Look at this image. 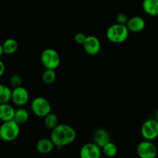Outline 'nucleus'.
<instances>
[{
    "mask_svg": "<svg viewBox=\"0 0 158 158\" xmlns=\"http://www.w3.org/2000/svg\"><path fill=\"white\" fill-rule=\"evenodd\" d=\"M50 138L56 148L60 149L75 141L77 138V132L73 127L62 123L58 124L52 130Z\"/></svg>",
    "mask_w": 158,
    "mask_h": 158,
    "instance_id": "nucleus-1",
    "label": "nucleus"
},
{
    "mask_svg": "<svg viewBox=\"0 0 158 158\" xmlns=\"http://www.w3.org/2000/svg\"><path fill=\"white\" fill-rule=\"evenodd\" d=\"M129 29L126 25L119 24L116 23L107 29L106 35L110 42L115 44L123 43L127 40L129 36Z\"/></svg>",
    "mask_w": 158,
    "mask_h": 158,
    "instance_id": "nucleus-2",
    "label": "nucleus"
},
{
    "mask_svg": "<svg viewBox=\"0 0 158 158\" xmlns=\"http://www.w3.org/2000/svg\"><path fill=\"white\" fill-rule=\"evenodd\" d=\"M20 134V125L14 120L2 122L0 125V140L12 142L16 140Z\"/></svg>",
    "mask_w": 158,
    "mask_h": 158,
    "instance_id": "nucleus-3",
    "label": "nucleus"
},
{
    "mask_svg": "<svg viewBox=\"0 0 158 158\" xmlns=\"http://www.w3.org/2000/svg\"><path fill=\"white\" fill-rule=\"evenodd\" d=\"M40 61L45 69H56L60 66L61 58L56 49L47 48L42 52L40 55Z\"/></svg>",
    "mask_w": 158,
    "mask_h": 158,
    "instance_id": "nucleus-4",
    "label": "nucleus"
},
{
    "mask_svg": "<svg viewBox=\"0 0 158 158\" xmlns=\"http://www.w3.org/2000/svg\"><path fill=\"white\" fill-rule=\"evenodd\" d=\"M31 110L36 117L44 118L52 112V107L49 100L43 97H36L31 102Z\"/></svg>",
    "mask_w": 158,
    "mask_h": 158,
    "instance_id": "nucleus-5",
    "label": "nucleus"
},
{
    "mask_svg": "<svg viewBox=\"0 0 158 158\" xmlns=\"http://www.w3.org/2000/svg\"><path fill=\"white\" fill-rule=\"evenodd\" d=\"M140 134L144 140H154L158 137V121L154 119L145 120L140 128Z\"/></svg>",
    "mask_w": 158,
    "mask_h": 158,
    "instance_id": "nucleus-6",
    "label": "nucleus"
},
{
    "mask_svg": "<svg viewBox=\"0 0 158 158\" xmlns=\"http://www.w3.org/2000/svg\"><path fill=\"white\" fill-rule=\"evenodd\" d=\"M158 150L152 140H145L138 143L137 153L141 158H154L157 157Z\"/></svg>",
    "mask_w": 158,
    "mask_h": 158,
    "instance_id": "nucleus-7",
    "label": "nucleus"
},
{
    "mask_svg": "<svg viewBox=\"0 0 158 158\" xmlns=\"http://www.w3.org/2000/svg\"><path fill=\"white\" fill-rule=\"evenodd\" d=\"M29 100V94L27 89L23 87V86L15 87L12 89V97L11 101L14 105L18 107L23 106Z\"/></svg>",
    "mask_w": 158,
    "mask_h": 158,
    "instance_id": "nucleus-8",
    "label": "nucleus"
},
{
    "mask_svg": "<svg viewBox=\"0 0 158 158\" xmlns=\"http://www.w3.org/2000/svg\"><path fill=\"white\" fill-rule=\"evenodd\" d=\"M85 52L89 56H96L101 49L100 40L95 35H87L84 43L82 45Z\"/></svg>",
    "mask_w": 158,
    "mask_h": 158,
    "instance_id": "nucleus-9",
    "label": "nucleus"
},
{
    "mask_svg": "<svg viewBox=\"0 0 158 158\" xmlns=\"http://www.w3.org/2000/svg\"><path fill=\"white\" fill-rule=\"evenodd\" d=\"M102 156V149L94 142L83 145L80 151L81 158H100Z\"/></svg>",
    "mask_w": 158,
    "mask_h": 158,
    "instance_id": "nucleus-10",
    "label": "nucleus"
},
{
    "mask_svg": "<svg viewBox=\"0 0 158 158\" xmlns=\"http://www.w3.org/2000/svg\"><path fill=\"white\" fill-rule=\"evenodd\" d=\"M94 142L100 148H103L105 144L110 141V135L106 130L103 128H97L94 131L93 134Z\"/></svg>",
    "mask_w": 158,
    "mask_h": 158,
    "instance_id": "nucleus-11",
    "label": "nucleus"
},
{
    "mask_svg": "<svg viewBox=\"0 0 158 158\" xmlns=\"http://www.w3.org/2000/svg\"><path fill=\"white\" fill-rule=\"evenodd\" d=\"M55 144L51 138H41L35 143V149L41 154H49L55 148Z\"/></svg>",
    "mask_w": 158,
    "mask_h": 158,
    "instance_id": "nucleus-12",
    "label": "nucleus"
},
{
    "mask_svg": "<svg viewBox=\"0 0 158 158\" xmlns=\"http://www.w3.org/2000/svg\"><path fill=\"white\" fill-rule=\"evenodd\" d=\"M130 32H140L144 29L146 26L145 20L140 16H133L129 19L126 24Z\"/></svg>",
    "mask_w": 158,
    "mask_h": 158,
    "instance_id": "nucleus-13",
    "label": "nucleus"
},
{
    "mask_svg": "<svg viewBox=\"0 0 158 158\" xmlns=\"http://www.w3.org/2000/svg\"><path fill=\"white\" fill-rule=\"evenodd\" d=\"M15 111V108L9 103H0V120L6 122L13 120Z\"/></svg>",
    "mask_w": 158,
    "mask_h": 158,
    "instance_id": "nucleus-14",
    "label": "nucleus"
},
{
    "mask_svg": "<svg viewBox=\"0 0 158 158\" xmlns=\"http://www.w3.org/2000/svg\"><path fill=\"white\" fill-rule=\"evenodd\" d=\"M142 7L148 15H158V0H143Z\"/></svg>",
    "mask_w": 158,
    "mask_h": 158,
    "instance_id": "nucleus-15",
    "label": "nucleus"
},
{
    "mask_svg": "<svg viewBox=\"0 0 158 158\" xmlns=\"http://www.w3.org/2000/svg\"><path fill=\"white\" fill-rule=\"evenodd\" d=\"M18 42L13 38L6 39L2 43L3 52L6 55H12L18 50Z\"/></svg>",
    "mask_w": 158,
    "mask_h": 158,
    "instance_id": "nucleus-16",
    "label": "nucleus"
},
{
    "mask_svg": "<svg viewBox=\"0 0 158 158\" xmlns=\"http://www.w3.org/2000/svg\"><path fill=\"white\" fill-rule=\"evenodd\" d=\"M29 119V114L26 109L23 108V106L15 109V115H14L13 120L19 123V125L25 124L27 123Z\"/></svg>",
    "mask_w": 158,
    "mask_h": 158,
    "instance_id": "nucleus-17",
    "label": "nucleus"
},
{
    "mask_svg": "<svg viewBox=\"0 0 158 158\" xmlns=\"http://www.w3.org/2000/svg\"><path fill=\"white\" fill-rule=\"evenodd\" d=\"M12 89L9 86L0 83V103H9L11 101Z\"/></svg>",
    "mask_w": 158,
    "mask_h": 158,
    "instance_id": "nucleus-18",
    "label": "nucleus"
},
{
    "mask_svg": "<svg viewBox=\"0 0 158 158\" xmlns=\"http://www.w3.org/2000/svg\"><path fill=\"white\" fill-rule=\"evenodd\" d=\"M59 119L53 113L50 112L44 117V125L47 129L52 130L59 124Z\"/></svg>",
    "mask_w": 158,
    "mask_h": 158,
    "instance_id": "nucleus-19",
    "label": "nucleus"
},
{
    "mask_svg": "<svg viewBox=\"0 0 158 158\" xmlns=\"http://www.w3.org/2000/svg\"><path fill=\"white\" fill-rule=\"evenodd\" d=\"M56 78V73L55 69H46L42 74V80L46 85L52 84V83H54Z\"/></svg>",
    "mask_w": 158,
    "mask_h": 158,
    "instance_id": "nucleus-20",
    "label": "nucleus"
},
{
    "mask_svg": "<svg viewBox=\"0 0 158 158\" xmlns=\"http://www.w3.org/2000/svg\"><path fill=\"white\" fill-rule=\"evenodd\" d=\"M101 149L102 152L104 154V155L108 157H113L114 156H116L117 154V151H118L117 145L111 141L108 142Z\"/></svg>",
    "mask_w": 158,
    "mask_h": 158,
    "instance_id": "nucleus-21",
    "label": "nucleus"
},
{
    "mask_svg": "<svg viewBox=\"0 0 158 158\" xmlns=\"http://www.w3.org/2000/svg\"><path fill=\"white\" fill-rule=\"evenodd\" d=\"M22 83H23V80L22 78L20 77V76L16 75H12V77L9 78V84L12 86V88L18 87V86H22Z\"/></svg>",
    "mask_w": 158,
    "mask_h": 158,
    "instance_id": "nucleus-22",
    "label": "nucleus"
},
{
    "mask_svg": "<svg viewBox=\"0 0 158 158\" xmlns=\"http://www.w3.org/2000/svg\"><path fill=\"white\" fill-rule=\"evenodd\" d=\"M128 20H129V18H128L127 15L124 12H120V13L117 14V15L116 16V22L119 24L126 25Z\"/></svg>",
    "mask_w": 158,
    "mask_h": 158,
    "instance_id": "nucleus-23",
    "label": "nucleus"
},
{
    "mask_svg": "<svg viewBox=\"0 0 158 158\" xmlns=\"http://www.w3.org/2000/svg\"><path fill=\"white\" fill-rule=\"evenodd\" d=\"M86 36H87V35H86L84 33H83V32H78V33H77L74 35V41H75L77 44L83 45L85 40H86Z\"/></svg>",
    "mask_w": 158,
    "mask_h": 158,
    "instance_id": "nucleus-24",
    "label": "nucleus"
},
{
    "mask_svg": "<svg viewBox=\"0 0 158 158\" xmlns=\"http://www.w3.org/2000/svg\"><path fill=\"white\" fill-rule=\"evenodd\" d=\"M5 72H6V65L0 60V78L4 75Z\"/></svg>",
    "mask_w": 158,
    "mask_h": 158,
    "instance_id": "nucleus-25",
    "label": "nucleus"
},
{
    "mask_svg": "<svg viewBox=\"0 0 158 158\" xmlns=\"http://www.w3.org/2000/svg\"><path fill=\"white\" fill-rule=\"evenodd\" d=\"M4 54V52H3V49H2V43H0V57Z\"/></svg>",
    "mask_w": 158,
    "mask_h": 158,
    "instance_id": "nucleus-26",
    "label": "nucleus"
},
{
    "mask_svg": "<svg viewBox=\"0 0 158 158\" xmlns=\"http://www.w3.org/2000/svg\"><path fill=\"white\" fill-rule=\"evenodd\" d=\"M156 115H157V120H158V109H157V112H156Z\"/></svg>",
    "mask_w": 158,
    "mask_h": 158,
    "instance_id": "nucleus-27",
    "label": "nucleus"
},
{
    "mask_svg": "<svg viewBox=\"0 0 158 158\" xmlns=\"http://www.w3.org/2000/svg\"><path fill=\"white\" fill-rule=\"evenodd\" d=\"M0 5H1V0H0Z\"/></svg>",
    "mask_w": 158,
    "mask_h": 158,
    "instance_id": "nucleus-28",
    "label": "nucleus"
},
{
    "mask_svg": "<svg viewBox=\"0 0 158 158\" xmlns=\"http://www.w3.org/2000/svg\"><path fill=\"white\" fill-rule=\"evenodd\" d=\"M157 121H158V120H157Z\"/></svg>",
    "mask_w": 158,
    "mask_h": 158,
    "instance_id": "nucleus-29",
    "label": "nucleus"
}]
</instances>
